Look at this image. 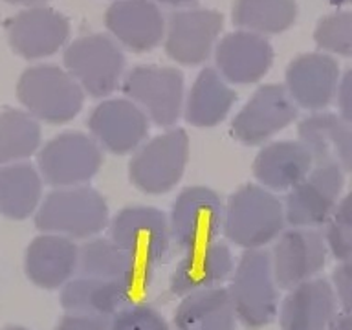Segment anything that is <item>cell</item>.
<instances>
[{"instance_id":"obj_26","label":"cell","mask_w":352,"mask_h":330,"mask_svg":"<svg viewBox=\"0 0 352 330\" xmlns=\"http://www.w3.org/2000/svg\"><path fill=\"white\" fill-rule=\"evenodd\" d=\"M131 302H134V294L129 288L96 277L76 275L60 288V307L66 314H81L110 321Z\"/></svg>"},{"instance_id":"obj_37","label":"cell","mask_w":352,"mask_h":330,"mask_svg":"<svg viewBox=\"0 0 352 330\" xmlns=\"http://www.w3.org/2000/svg\"><path fill=\"white\" fill-rule=\"evenodd\" d=\"M336 101H338V110H340L341 118L352 125V68H349L341 76Z\"/></svg>"},{"instance_id":"obj_35","label":"cell","mask_w":352,"mask_h":330,"mask_svg":"<svg viewBox=\"0 0 352 330\" xmlns=\"http://www.w3.org/2000/svg\"><path fill=\"white\" fill-rule=\"evenodd\" d=\"M330 283L334 286L336 299H338L341 312L352 316V258L336 266Z\"/></svg>"},{"instance_id":"obj_33","label":"cell","mask_w":352,"mask_h":330,"mask_svg":"<svg viewBox=\"0 0 352 330\" xmlns=\"http://www.w3.org/2000/svg\"><path fill=\"white\" fill-rule=\"evenodd\" d=\"M323 236L329 248V253L338 261L352 258V191L341 197L334 213L330 214L323 226Z\"/></svg>"},{"instance_id":"obj_7","label":"cell","mask_w":352,"mask_h":330,"mask_svg":"<svg viewBox=\"0 0 352 330\" xmlns=\"http://www.w3.org/2000/svg\"><path fill=\"white\" fill-rule=\"evenodd\" d=\"M103 148L90 134L66 131L38 148L37 169L54 189L88 186L103 167Z\"/></svg>"},{"instance_id":"obj_32","label":"cell","mask_w":352,"mask_h":330,"mask_svg":"<svg viewBox=\"0 0 352 330\" xmlns=\"http://www.w3.org/2000/svg\"><path fill=\"white\" fill-rule=\"evenodd\" d=\"M314 41L324 54L352 57V10L323 16L316 26Z\"/></svg>"},{"instance_id":"obj_23","label":"cell","mask_w":352,"mask_h":330,"mask_svg":"<svg viewBox=\"0 0 352 330\" xmlns=\"http://www.w3.org/2000/svg\"><path fill=\"white\" fill-rule=\"evenodd\" d=\"M217 72L231 85L261 81L272 68L274 48L261 35L239 30L226 35L214 50Z\"/></svg>"},{"instance_id":"obj_22","label":"cell","mask_w":352,"mask_h":330,"mask_svg":"<svg viewBox=\"0 0 352 330\" xmlns=\"http://www.w3.org/2000/svg\"><path fill=\"white\" fill-rule=\"evenodd\" d=\"M297 136L308 148L314 165H332L352 175V125L340 114L323 110L302 118Z\"/></svg>"},{"instance_id":"obj_11","label":"cell","mask_w":352,"mask_h":330,"mask_svg":"<svg viewBox=\"0 0 352 330\" xmlns=\"http://www.w3.org/2000/svg\"><path fill=\"white\" fill-rule=\"evenodd\" d=\"M345 173L332 165H314L305 180L286 192L285 206L288 228H314L327 224L343 197Z\"/></svg>"},{"instance_id":"obj_40","label":"cell","mask_w":352,"mask_h":330,"mask_svg":"<svg viewBox=\"0 0 352 330\" xmlns=\"http://www.w3.org/2000/svg\"><path fill=\"white\" fill-rule=\"evenodd\" d=\"M158 2L167 6H189L192 2H197V0H158Z\"/></svg>"},{"instance_id":"obj_13","label":"cell","mask_w":352,"mask_h":330,"mask_svg":"<svg viewBox=\"0 0 352 330\" xmlns=\"http://www.w3.org/2000/svg\"><path fill=\"white\" fill-rule=\"evenodd\" d=\"M297 118V107L283 85L257 88L231 123V132L246 147L266 145Z\"/></svg>"},{"instance_id":"obj_27","label":"cell","mask_w":352,"mask_h":330,"mask_svg":"<svg viewBox=\"0 0 352 330\" xmlns=\"http://www.w3.org/2000/svg\"><path fill=\"white\" fill-rule=\"evenodd\" d=\"M235 92L217 68H204L192 82L184 104V116L197 129H213L228 118L235 104Z\"/></svg>"},{"instance_id":"obj_1","label":"cell","mask_w":352,"mask_h":330,"mask_svg":"<svg viewBox=\"0 0 352 330\" xmlns=\"http://www.w3.org/2000/svg\"><path fill=\"white\" fill-rule=\"evenodd\" d=\"M285 230V206L258 184H244L224 204L222 235L244 252L264 250Z\"/></svg>"},{"instance_id":"obj_31","label":"cell","mask_w":352,"mask_h":330,"mask_svg":"<svg viewBox=\"0 0 352 330\" xmlns=\"http://www.w3.org/2000/svg\"><path fill=\"white\" fill-rule=\"evenodd\" d=\"M43 131L26 110H0V165L21 164L41 148Z\"/></svg>"},{"instance_id":"obj_42","label":"cell","mask_w":352,"mask_h":330,"mask_svg":"<svg viewBox=\"0 0 352 330\" xmlns=\"http://www.w3.org/2000/svg\"><path fill=\"white\" fill-rule=\"evenodd\" d=\"M4 330H30V329H24V327H16V324H13V327H8V329Z\"/></svg>"},{"instance_id":"obj_14","label":"cell","mask_w":352,"mask_h":330,"mask_svg":"<svg viewBox=\"0 0 352 330\" xmlns=\"http://www.w3.org/2000/svg\"><path fill=\"white\" fill-rule=\"evenodd\" d=\"M151 121L131 99H103L88 116V134L103 153L126 156L147 142Z\"/></svg>"},{"instance_id":"obj_38","label":"cell","mask_w":352,"mask_h":330,"mask_svg":"<svg viewBox=\"0 0 352 330\" xmlns=\"http://www.w3.org/2000/svg\"><path fill=\"white\" fill-rule=\"evenodd\" d=\"M327 330H352V316L340 312Z\"/></svg>"},{"instance_id":"obj_21","label":"cell","mask_w":352,"mask_h":330,"mask_svg":"<svg viewBox=\"0 0 352 330\" xmlns=\"http://www.w3.org/2000/svg\"><path fill=\"white\" fill-rule=\"evenodd\" d=\"M235 270V258L226 242H213L182 255L169 279L173 296L186 297L189 294L224 286Z\"/></svg>"},{"instance_id":"obj_2","label":"cell","mask_w":352,"mask_h":330,"mask_svg":"<svg viewBox=\"0 0 352 330\" xmlns=\"http://www.w3.org/2000/svg\"><path fill=\"white\" fill-rule=\"evenodd\" d=\"M110 224V209L104 197L90 186L60 187L43 198L35 213L41 233H52L70 241H90Z\"/></svg>"},{"instance_id":"obj_17","label":"cell","mask_w":352,"mask_h":330,"mask_svg":"<svg viewBox=\"0 0 352 330\" xmlns=\"http://www.w3.org/2000/svg\"><path fill=\"white\" fill-rule=\"evenodd\" d=\"M77 275L112 280L129 288L136 296L138 292L148 288L154 270L121 250L109 236H96L79 246Z\"/></svg>"},{"instance_id":"obj_41","label":"cell","mask_w":352,"mask_h":330,"mask_svg":"<svg viewBox=\"0 0 352 330\" xmlns=\"http://www.w3.org/2000/svg\"><path fill=\"white\" fill-rule=\"evenodd\" d=\"M327 2L332 6H338V8H341V6H352V0H327Z\"/></svg>"},{"instance_id":"obj_19","label":"cell","mask_w":352,"mask_h":330,"mask_svg":"<svg viewBox=\"0 0 352 330\" xmlns=\"http://www.w3.org/2000/svg\"><path fill=\"white\" fill-rule=\"evenodd\" d=\"M104 24L116 43L136 54L156 48L165 38L167 26L153 0H116L104 13Z\"/></svg>"},{"instance_id":"obj_24","label":"cell","mask_w":352,"mask_h":330,"mask_svg":"<svg viewBox=\"0 0 352 330\" xmlns=\"http://www.w3.org/2000/svg\"><path fill=\"white\" fill-rule=\"evenodd\" d=\"M79 270V246L66 236L41 233L26 250L24 272L43 290H59Z\"/></svg>"},{"instance_id":"obj_12","label":"cell","mask_w":352,"mask_h":330,"mask_svg":"<svg viewBox=\"0 0 352 330\" xmlns=\"http://www.w3.org/2000/svg\"><path fill=\"white\" fill-rule=\"evenodd\" d=\"M329 255L323 231L314 228H286L277 236L270 253L277 286L290 290L301 283L316 279L323 272Z\"/></svg>"},{"instance_id":"obj_10","label":"cell","mask_w":352,"mask_h":330,"mask_svg":"<svg viewBox=\"0 0 352 330\" xmlns=\"http://www.w3.org/2000/svg\"><path fill=\"white\" fill-rule=\"evenodd\" d=\"M109 239L148 268L169 258L170 241L167 214L153 206H126L110 219Z\"/></svg>"},{"instance_id":"obj_6","label":"cell","mask_w":352,"mask_h":330,"mask_svg":"<svg viewBox=\"0 0 352 330\" xmlns=\"http://www.w3.org/2000/svg\"><path fill=\"white\" fill-rule=\"evenodd\" d=\"M173 248L187 253L219 241L224 228V202L208 186H189L178 192L169 211Z\"/></svg>"},{"instance_id":"obj_4","label":"cell","mask_w":352,"mask_h":330,"mask_svg":"<svg viewBox=\"0 0 352 330\" xmlns=\"http://www.w3.org/2000/svg\"><path fill=\"white\" fill-rule=\"evenodd\" d=\"M16 96L28 114L37 121L65 125L81 112L87 94L66 68L38 65L22 74L16 82Z\"/></svg>"},{"instance_id":"obj_5","label":"cell","mask_w":352,"mask_h":330,"mask_svg":"<svg viewBox=\"0 0 352 330\" xmlns=\"http://www.w3.org/2000/svg\"><path fill=\"white\" fill-rule=\"evenodd\" d=\"M191 156L189 134L170 126L147 140L129 162V178L138 191L145 195H165L173 191L186 175Z\"/></svg>"},{"instance_id":"obj_8","label":"cell","mask_w":352,"mask_h":330,"mask_svg":"<svg viewBox=\"0 0 352 330\" xmlns=\"http://www.w3.org/2000/svg\"><path fill=\"white\" fill-rule=\"evenodd\" d=\"M65 66L82 92L99 99L114 94L123 82L125 57L114 38L90 33L66 48Z\"/></svg>"},{"instance_id":"obj_25","label":"cell","mask_w":352,"mask_h":330,"mask_svg":"<svg viewBox=\"0 0 352 330\" xmlns=\"http://www.w3.org/2000/svg\"><path fill=\"white\" fill-rule=\"evenodd\" d=\"M252 169L258 186L272 192H288L307 178L314 160L299 140H279L263 145Z\"/></svg>"},{"instance_id":"obj_16","label":"cell","mask_w":352,"mask_h":330,"mask_svg":"<svg viewBox=\"0 0 352 330\" xmlns=\"http://www.w3.org/2000/svg\"><path fill=\"white\" fill-rule=\"evenodd\" d=\"M340 66L332 55L310 52L292 60L286 68L285 88L297 109L323 112L338 94Z\"/></svg>"},{"instance_id":"obj_9","label":"cell","mask_w":352,"mask_h":330,"mask_svg":"<svg viewBox=\"0 0 352 330\" xmlns=\"http://www.w3.org/2000/svg\"><path fill=\"white\" fill-rule=\"evenodd\" d=\"M123 94L154 125L170 129L184 114V76L170 66L142 65L126 72Z\"/></svg>"},{"instance_id":"obj_3","label":"cell","mask_w":352,"mask_h":330,"mask_svg":"<svg viewBox=\"0 0 352 330\" xmlns=\"http://www.w3.org/2000/svg\"><path fill=\"white\" fill-rule=\"evenodd\" d=\"M279 290L270 253L242 252L228 286L239 323L248 330H263L274 323L279 316Z\"/></svg>"},{"instance_id":"obj_20","label":"cell","mask_w":352,"mask_h":330,"mask_svg":"<svg viewBox=\"0 0 352 330\" xmlns=\"http://www.w3.org/2000/svg\"><path fill=\"white\" fill-rule=\"evenodd\" d=\"M338 314L340 305L332 283L316 277L288 290L277 319L280 330H327Z\"/></svg>"},{"instance_id":"obj_18","label":"cell","mask_w":352,"mask_h":330,"mask_svg":"<svg viewBox=\"0 0 352 330\" xmlns=\"http://www.w3.org/2000/svg\"><path fill=\"white\" fill-rule=\"evenodd\" d=\"M11 48L24 59H43L59 52L70 37V22L52 8L35 6L8 21Z\"/></svg>"},{"instance_id":"obj_36","label":"cell","mask_w":352,"mask_h":330,"mask_svg":"<svg viewBox=\"0 0 352 330\" xmlns=\"http://www.w3.org/2000/svg\"><path fill=\"white\" fill-rule=\"evenodd\" d=\"M55 330H110L107 319L81 316V314H66L60 318Z\"/></svg>"},{"instance_id":"obj_30","label":"cell","mask_w":352,"mask_h":330,"mask_svg":"<svg viewBox=\"0 0 352 330\" xmlns=\"http://www.w3.org/2000/svg\"><path fill=\"white\" fill-rule=\"evenodd\" d=\"M296 19V0H236L233 6L236 26L261 37L290 30Z\"/></svg>"},{"instance_id":"obj_15","label":"cell","mask_w":352,"mask_h":330,"mask_svg":"<svg viewBox=\"0 0 352 330\" xmlns=\"http://www.w3.org/2000/svg\"><path fill=\"white\" fill-rule=\"evenodd\" d=\"M224 26L219 11L191 8L173 13L165 26V52L186 66L202 65L214 48Z\"/></svg>"},{"instance_id":"obj_34","label":"cell","mask_w":352,"mask_h":330,"mask_svg":"<svg viewBox=\"0 0 352 330\" xmlns=\"http://www.w3.org/2000/svg\"><path fill=\"white\" fill-rule=\"evenodd\" d=\"M110 330H170L169 321L158 308L147 302H131L110 319Z\"/></svg>"},{"instance_id":"obj_29","label":"cell","mask_w":352,"mask_h":330,"mask_svg":"<svg viewBox=\"0 0 352 330\" xmlns=\"http://www.w3.org/2000/svg\"><path fill=\"white\" fill-rule=\"evenodd\" d=\"M44 180L32 164L0 167V214L11 220H24L37 213L43 202Z\"/></svg>"},{"instance_id":"obj_39","label":"cell","mask_w":352,"mask_h":330,"mask_svg":"<svg viewBox=\"0 0 352 330\" xmlns=\"http://www.w3.org/2000/svg\"><path fill=\"white\" fill-rule=\"evenodd\" d=\"M6 2H10V4H21V6H38L46 2V0H6Z\"/></svg>"},{"instance_id":"obj_28","label":"cell","mask_w":352,"mask_h":330,"mask_svg":"<svg viewBox=\"0 0 352 330\" xmlns=\"http://www.w3.org/2000/svg\"><path fill=\"white\" fill-rule=\"evenodd\" d=\"M236 323L228 286L182 297L173 316L176 330H236Z\"/></svg>"}]
</instances>
